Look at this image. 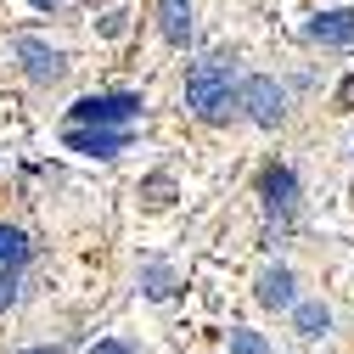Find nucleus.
Wrapping results in <instances>:
<instances>
[{
    "label": "nucleus",
    "mask_w": 354,
    "mask_h": 354,
    "mask_svg": "<svg viewBox=\"0 0 354 354\" xmlns=\"http://www.w3.org/2000/svg\"><path fill=\"white\" fill-rule=\"evenodd\" d=\"M186 102H192V113H197L203 124H225L231 107H236V68H231L225 57L192 62V73H186Z\"/></svg>",
    "instance_id": "f257e3e1"
},
{
    "label": "nucleus",
    "mask_w": 354,
    "mask_h": 354,
    "mask_svg": "<svg viewBox=\"0 0 354 354\" xmlns=\"http://www.w3.org/2000/svg\"><path fill=\"white\" fill-rule=\"evenodd\" d=\"M141 96L136 91H113V96H84V102H73V113H68V124H96V129H124V124H136L141 118Z\"/></svg>",
    "instance_id": "f03ea898"
},
{
    "label": "nucleus",
    "mask_w": 354,
    "mask_h": 354,
    "mask_svg": "<svg viewBox=\"0 0 354 354\" xmlns=\"http://www.w3.org/2000/svg\"><path fill=\"white\" fill-rule=\"evenodd\" d=\"M236 107L253 118V124H281V113H287V91L270 79V73H253V79H242L236 84Z\"/></svg>",
    "instance_id": "7ed1b4c3"
},
{
    "label": "nucleus",
    "mask_w": 354,
    "mask_h": 354,
    "mask_svg": "<svg viewBox=\"0 0 354 354\" xmlns=\"http://www.w3.org/2000/svg\"><path fill=\"white\" fill-rule=\"evenodd\" d=\"M62 141H68V152H84V158H113L129 147L124 129H96V124H68Z\"/></svg>",
    "instance_id": "20e7f679"
},
{
    "label": "nucleus",
    "mask_w": 354,
    "mask_h": 354,
    "mask_svg": "<svg viewBox=\"0 0 354 354\" xmlns=\"http://www.w3.org/2000/svg\"><path fill=\"white\" fill-rule=\"evenodd\" d=\"M259 304L264 309H292L298 304V281H292L287 264H264L259 270Z\"/></svg>",
    "instance_id": "39448f33"
},
{
    "label": "nucleus",
    "mask_w": 354,
    "mask_h": 354,
    "mask_svg": "<svg viewBox=\"0 0 354 354\" xmlns=\"http://www.w3.org/2000/svg\"><path fill=\"white\" fill-rule=\"evenodd\" d=\"M298 203V180H292V169H264V208H270L276 219H287Z\"/></svg>",
    "instance_id": "423d86ee"
},
{
    "label": "nucleus",
    "mask_w": 354,
    "mask_h": 354,
    "mask_svg": "<svg viewBox=\"0 0 354 354\" xmlns=\"http://www.w3.org/2000/svg\"><path fill=\"white\" fill-rule=\"evenodd\" d=\"M17 57L28 62V73H34V79H62V68H68V62H62V51L39 46V39H28V34L17 39Z\"/></svg>",
    "instance_id": "0eeeda50"
},
{
    "label": "nucleus",
    "mask_w": 354,
    "mask_h": 354,
    "mask_svg": "<svg viewBox=\"0 0 354 354\" xmlns=\"http://www.w3.org/2000/svg\"><path fill=\"white\" fill-rule=\"evenodd\" d=\"M309 39L315 46H354V12H326L309 23Z\"/></svg>",
    "instance_id": "6e6552de"
},
{
    "label": "nucleus",
    "mask_w": 354,
    "mask_h": 354,
    "mask_svg": "<svg viewBox=\"0 0 354 354\" xmlns=\"http://www.w3.org/2000/svg\"><path fill=\"white\" fill-rule=\"evenodd\" d=\"M158 23L169 46H186L192 39V0H158Z\"/></svg>",
    "instance_id": "1a4fd4ad"
},
{
    "label": "nucleus",
    "mask_w": 354,
    "mask_h": 354,
    "mask_svg": "<svg viewBox=\"0 0 354 354\" xmlns=\"http://www.w3.org/2000/svg\"><path fill=\"white\" fill-rule=\"evenodd\" d=\"M292 332H298V337H326V332H332V309H326L321 298L292 304Z\"/></svg>",
    "instance_id": "9d476101"
},
{
    "label": "nucleus",
    "mask_w": 354,
    "mask_h": 354,
    "mask_svg": "<svg viewBox=\"0 0 354 354\" xmlns=\"http://www.w3.org/2000/svg\"><path fill=\"white\" fill-rule=\"evenodd\" d=\"M23 259H28V236L12 231V225H0V270H17Z\"/></svg>",
    "instance_id": "9b49d317"
},
{
    "label": "nucleus",
    "mask_w": 354,
    "mask_h": 354,
    "mask_svg": "<svg viewBox=\"0 0 354 354\" xmlns=\"http://www.w3.org/2000/svg\"><path fill=\"white\" fill-rule=\"evenodd\" d=\"M231 354H270V343L259 332H231Z\"/></svg>",
    "instance_id": "f8f14e48"
},
{
    "label": "nucleus",
    "mask_w": 354,
    "mask_h": 354,
    "mask_svg": "<svg viewBox=\"0 0 354 354\" xmlns=\"http://www.w3.org/2000/svg\"><path fill=\"white\" fill-rule=\"evenodd\" d=\"M147 292L152 298H169V270H147Z\"/></svg>",
    "instance_id": "ddd939ff"
},
{
    "label": "nucleus",
    "mask_w": 354,
    "mask_h": 354,
    "mask_svg": "<svg viewBox=\"0 0 354 354\" xmlns=\"http://www.w3.org/2000/svg\"><path fill=\"white\" fill-rule=\"evenodd\" d=\"M17 304V281H12V270H0V309H12Z\"/></svg>",
    "instance_id": "4468645a"
},
{
    "label": "nucleus",
    "mask_w": 354,
    "mask_h": 354,
    "mask_svg": "<svg viewBox=\"0 0 354 354\" xmlns=\"http://www.w3.org/2000/svg\"><path fill=\"white\" fill-rule=\"evenodd\" d=\"M91 354H136V348H129V343H118V337H107V343H96Z\"/></svg>",
    "instance_id": "2eb2a0df"
},
{
    "label": "nucleus",
    "mask_w": 354,
    "mask_h": 354,
    "mask_svg": "<svg viewBox=\"0 0 354 354\" xmlns=\"http://www.w3.org/2000/svg\"><path fill=\"white\" fill-rule=\"evenodd\" d=\"M28 6H34V12H51V6H62V0H28Z\"/></svg>",
    "instance_id": "dca6fc26"
},
{
    "label": "nucleus",
    "mask_w": 354,
    "mask_h": 354,
    "mask_svg": "<svg viewBox=\"0 0 354 354\" xmlns=\"http://www.w3.org/2000/svg\"><path fill=\"white\" fill-rule=\"evenodd\" d=\"M343 102H354V79H348V84H343Z\"/></svg>",
    "instance_id": "f3484780"
},
{
    "label": "nucleus",
    "mask_w": 354,
    "mask_h": 354,
    "mask_svg": "<svg viewBox=\"0 0 354 354\" xmlns=\"http://www.w3.org/2000/svg\"><path fill=\"white\" fill-rule=\"evenodd\" d=\"M23 354H57V348H23Z\"/></svg>",
    "instance_id": "a211bd4d"
}]
</instances>
